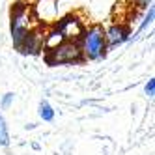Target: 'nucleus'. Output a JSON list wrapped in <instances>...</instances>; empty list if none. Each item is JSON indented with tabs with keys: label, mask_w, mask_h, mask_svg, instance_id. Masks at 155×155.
<instances>
[{
	"label": "nucleus",
	"mask_w": 155,
	"mask_h": 155,
	"mask_svg": "<svg viewBox=\"0 0 155 155\" xmlns=\"http://www.w3.org/2000/svg\"><path fill=\"white\" fill-rule=\"evenodd\" d=\"M39 118L43 121H52L54 120V108L47 101H41L39 103Z\"/></svg>",
	"instance_id": "nucleus-9"
},
{
	"label": "nucleus",
	"mask_w": 155,
	"mask_h": 155,
	"mask_svg": "<svg viewBox=\"0 0 155 155\" xmlns=\"http://www.w3.org/2000/svg\"><path fill=\"white\" fill-rule=\"evenodd\" d=\"M36 21L43 25H51L58 21V0H36V6L32 8Z\"/></svg>",
	"instance_id": "nucleus-5"
},
{
	"label": "nucleus",
	"mask_w": 155,
	"mask_h": 155,
	"mask_svg": "<svg viewBox=\"0 0 155 155\" xmlns=\"http://www.w3.org/2000/svg\"><path fill=\"white\" fill-rule=\"evenodd\" d=\"M0 146H4V148L9 146V131H8L6 120L2 114H0Z\"/></svg>",
	"instance_id": "nucleus-10"
},
{
	"label": "nucleus",
	"mask_w": 155,
	"mask_h": 155,
	"mask_svg": "<svg viewBox=\"0 0 155 155\" xmlns=\"http://www.w3.org/2000/svg\"><path fill=\"white\" fill-rule=\"evenodd\" d=\"M13 97H15V95H13L12 92L6 94V95H4V99H2V108H8L9 105H12V103H13Z\"/></svg>",
	"instance_id": "nucleus-14"
},
{
	"label": "nucleus",
	"mask_w": 155,
	"mask_h": 155,
	"mask_svg": "<svg viewBox=\"0 0 155 155\" xmlns=\"http://www.w3.org/2000/svg\"><path fill=\"white\" fill-rule=\"evenodd\" d=\"M15 49L23 54H39L43 51V26H36L34 30H30Z\"/></svg>",
	"instance_id": "nucleus-6"
},
{
	"label": "nucleus",
	"mask_w": 155,
	"mask_h": 155,
	"mask_svg": "<svg viewBox=\"0 0 155 155\" xmlns=\"http://www.w3.org/2000/svg\"><path fill=\"white\" fill-rule=\"evenodd\" d=\"M45 62L49 65H64V64L82 62L79 41H62L58 47L45 52Z\"/></svg>",
	"instance_id": "nucleus-3"
},
{
	"label": "nucleus",
	"mask_w": 155,
	"mask_h": 155,
	"mask_svg": "<svg viewBox=\"0 0 155 155\" xmlns=\"http://www.w3.org/2000/svg\"><path fill=\"white\" fill-rule=\"evenodd\" d=\"M144 92H146L148 97H153V95H155V79H150V81H148L146 88H144Z\"/></svg>",
	"instance_id": "nucleus-12"
},
{
	"label": "nucleus",
	"mask_w": 155,
	"mask_h": 155,
	"mask_svg": "<svg viewBox=\"0 0 155 155\" xmlns=\"http://www.w3.org/2000/svg\"><path fill=\"white\" fill-rule=\"evenodd\" d=\"M153 17H155V9H153V8H148V13H146V17H144V21H142V25H140L138 32L146 30V28H148V26L153 23Z\"/></svg>",
	"instance_id": "nucleus-11"
},
{
	"label": "nucleus",
	"mask_w": 155,
	"mask_h": 155,
	"mask_svg": "<svg viewBox=\"0 0 155 155\" xmlns=\"http://www.w3.org/2000/svg\"><path fill=\"white\" fill-rule=\"evenodd\" d=\"M79 47L82 60H101L107 52L105 28L101 25H90L79 38Z\"/></svg>",
	"instance_id": "nucleus-1"
},
{
	"label": "nucleus",
	"mask_w": 155,
	"mask_h": 155,
	"mask_svg": "<svg viewBox=\"0 0 155 155\" xmlns=\"http://www.w3.org/2000/svg\"><path fill=\"white\" fill-rule=\"evenodd\" d=\"M131 38V32L125 25L121 23H114L108 28H105V41H107V49L108 47H118L121 43H125Z\"/></svg>",
	"instance_id": "nucleus-7"
},
{
	"label": "nucleus",
	"mask_w": 155,
	"mask_h": 155,
	"mask_svg": "<svg viewBox=\"0 0 155 155\" xmlns=\"http://www.w3.org/2000/svg\"><path fill=\"white\" fill-rule=\"evenodd\" d=\"M62 41H64V38L56 30V26H52L47 32H43V51H51L54 47H58Z\"/></svg>",
	"instance_id": "nucleus-8"
},
{
	"label": "nucleus",
	"mask_w": 155,
	"mask_h": 155,
	"mask_svg": "<svg viewBox=\"0 0 155 155\" xmlns=\"http://www.w3.org/2000/svg\"><path fill=\"white\" fill-rule=\"evenodd\" d=\"M54 26H56V30L62 34L64 41H79L81 34L84 32V21L81 15L77 13H68L60 17L56 23H54Z\"/></svg>",
	"instance_id": "nucleus-4"
},
{
	"label": "nucleus",
	"mask_w": 155,
	"mask_h": 155,
	"mask_svg": "<svg viewBox=\"0 0 155 155\" xmlns=\"http://www.w3.org/2000/svg\"><path fill=\"white\" fill-rule=\"evenodd\" d=\"M36 26H41V25L36 21L34 13H32V8L28 4L19 2L12 8V25H9V30H12L13 47H17L25 39V36L30 30H34Z\"/></svg>",
	"instance_id": "nucleus-2"
},
{
	"label": "nucleus",
	"mask_w": 155,
	"mask_h": 155,
	"mask_svg": "<svg viewBox=\"0 0 155 155\" xmlns=\"http://www.w3.org/2000/svg\"><path fill=\"white\" fill-rule=\"evenodd\" d=\"M151 2H153V0H135V6L138 9H148L151 6Z\"/></svg>",
	"instance_id": "nucleus-13"
}]
</instances>
